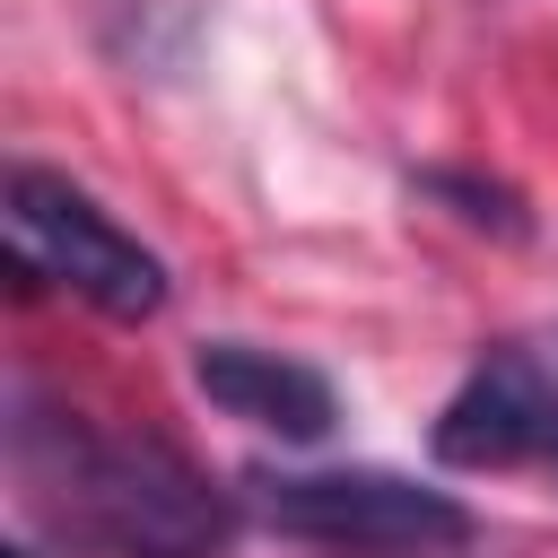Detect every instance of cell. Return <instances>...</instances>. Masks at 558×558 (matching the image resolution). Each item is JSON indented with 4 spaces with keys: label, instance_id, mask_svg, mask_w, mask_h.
Returning a JSON list of instances; mask_svg holds the SVG:
<instances>
[{
    "label": "cell",
    "instance_id": "cell-1",
    "mask_svg": "<svg viewBox=\"0 0 558 558\" xmlns=\"http://www.w3.org/2000/svg\"><path fill=\"white\" fill-rule=\"evenodd\" d=\"M9 471L17 506L87 558H227L244 532V488H218L166 436L96 427L35 384H9Z\"/></svg>",
    "mask_w": 558,
    "mask_h": 558
},
{
    "label": "cell",
    "instance_id": "cell-2",
    "mask_svg": "<svg viewBox=\"0 0 558 558\" xmlns=\"http://www.w3.org/2000/svg\"><path fill=\"white\" fill-rule=\"evenodd\" d=\"M244 506L305 549H340V558H453L480 541V514L410 471L384 462H331V471H244Z\"/></svg>",
    "mask_w": 558,
    "mask_h": 558
},
{
    "label": "cell",
    "instance_id": "cell-3",
    "mask_svg": "<svg viewBox=\"0 0 558 558\" xmlns=\"http://www.w3.org/2000/svg\"><path fill=\"white\" fill-rule=\"evenodd\" d=\"M9 244H17V288L52 279L113 323H148L166 305V262L52 166H9Z\"/></svg>",
    "mask_w": 558,
    "mask_h": 558
},
{
    "label": "cell",
    "instance_id": "cell-4",
    "mask_svg": "<svg viewBox=\"0 0 558 558\" xmlns=\"http://www.w3.org/2000/svg\"><path fill=\"white\" fill-rule=\"evenodd\" d=\"M427 445H436L445 471L558 462V375H549L523 340H497V349L453 384V401L436 410Z\"/></svg>",
    "mask_w": 558,
    "mask_h": 558
},
{
    "label": "cell",
    "instance_id": "cell-5",
    "mask_svg": "<svg viewBox=\"0 0 558 558\" xmlns=\"http://www.w3.org/2000/svg\"><path fill=\"white\" fill-rule=\"evenodd\" d=\"M192 384L227 418H244V427H262L279 445H323L340 427L331 375L305 366V357H288V349H262V340H201L192 349Z\"/></svg>",
    "mask_w": 558,
    "mask_h": 558
},
{
    "label": "cell",
    "instance_id": "cell-6",
    "mask_svg": "<svg viewBox=\"0 0 558 558\" xmlns=\"http://www.w3.org/2000/svg\"><path fill=\"white\" fill-rule=\"evenodd\" d=\"M427 192H436V201H462V218H471V227L523 235V209H514V192H506V183H480V174H427Z\"/></svg>",
    "mask_w": 558,
    "mask_h": 558
},
{
    "label": "cell",
    "instance_id": "cell-7",
    "mask_svg": "<svg viewBox=\"0 0 558 558\" xmlns=\"http://www.w3.org/2000/svg\"><path fill=\"white\" fill-rule=\"evenodd\" d=\"M0 558H35V549H26V541H9V549H0Z\"/></svg>",
    "mask_w": 558,
    "mask_h": 558
}]
</instances>
